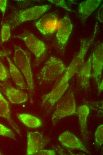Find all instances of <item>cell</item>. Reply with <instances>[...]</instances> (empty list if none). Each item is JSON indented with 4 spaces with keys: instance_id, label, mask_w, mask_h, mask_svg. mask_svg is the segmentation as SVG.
<instances>
[{
    "instance_id": "cell-1",
    "label": "cell",
    "mask_w": 103,
    "mask_h": 155,
    "mask_svg": "<svg viewBox=\"0 0 103 155\" xmlns=\"http://www.w3.org/2000/svg\"><path fill=\"white\" fill-rule=\"evenodd\" d=\"M96 36L82 39L78 52L69 66L56 80L51 91L44 95L45 102L51 106H55L68 88L71 78L78 72L84 63L86 55L94 42Z\"/></svg>"
},
{
    "instance_id": "cell-2",
    "label": "cell",
    "mask_w": 103,
    "mask_h": 155,
    "mask_svg": "<svg viewBox=\"0 0 103 155\" xmlns=\"http://www.w3.org/2000/svg\"><path fill=\"white\" fill-rule=\"evenodd\" d=\"M13 59L15 65L24 77L29 91L30 103L33 102L35 85L29 53L19 46H14Z\"/></svg>"
},
{
    "instance_id": "cell-3",
    "label": "cell",
    "mask_w": 103,
    "mask_h": 155,
    "mask_svg": "<svg viewBox=\"0 0 103 155\" xmlns=\"http://www.w3.org/2000/svg\"><path fill=\"white\" fill-rule=\"evenodd\" d=\"M51 8L50 5L35 6L28 9L16 10L10 15L7 22L13 29L22 23L39 18Z\"/></svg>"
},
{
    "instance_id": "cell-4",
    "label": "cell",
    "mask_w": 103,
    "mask_h": 155,
    "mask_svg": "<svg viewBox=\"0 0 103 155\" xmlns=\"http://www.w3.org/2000/svg\"><path fill=\"white\" fill-rule=\"evenodd\" d=\"M66 67L60 59L51 57L45 63L37 75L41 82L49 83L56 80L63 72Z\"/></svg>"
},
{
    "instance_id": "cell-5",
    "label": "cell",
    "mask_w": 103,
    "mask_h": 155,
    "mask_svg": "<svg viewBox=\"0 0 103 155\" xmlns=\"http://www.w3.org/2000/svg\"><path fill=\"white\" fill-rule=\"evenodd\" d=\"M76 114V104L73 92H69L62 97L57 103L52 117L53 125L62 118Z\"/></svg>"
},
{
    "instance_id": "cell-6",
    "label": "cell",
    "mask_w": 103,
    "mask_h": 155,
    "mask_svg": "<svg viewBox=\"0 0 103 155\" xmlns=\"http://www.w3.org/2000/svg\"><path fill=\"white\" fill-rule=\"evenodd\" d=\"M22 40L28 49L35 57V64L37 65L43 59L46 51L45 44L28 31L13 36Z\"/></svg>"
},
{
    "instance_id": "cell-7",
    "label": "cell",
    "mask_w": 103,
    "mask_h": 155,
    "mask_svg": "<svg viewBox=\"0 0 103 155\" xmlns=\"http://www.w3.org/2000/svg\"><path fill=\"white\" fill-rule=\"evenodd\" d=\"M92 76L97 86L100 83L103 67V44L98 43L91 53Z\"/></svg>"
},
{
    "instance_id": "cell-8",
    "label": "cell",
    "mask_w": 103,
    "mask_h": 155,
    "mask_svg": "<svg viewBox=\"0 0 103 155\" xmlns=\"http://www.w3.org/2000/svg\"><path fill=\"white\" fill-rule=\"evenodd\" d=\"M59 21L56 14L50 13L42 16L35 22V25L41 34L46 35L57 31Z\"/></svg>"
},
{
    "instance_id": "cell-9",
    "label": "cell",
    "mask_w": 103,
    "mask_h": 155,
    "mask_svg": "<svg viewBox=\"0 0 103 155\" xmlns=\"http://www.w3.org/2000/svg\"><path fill=\"white\" fill-rule=\"evenodd\" d=\"M49 141V140L37 131L28 132L27 154H36L42 150Z\"/></svg>"
},
{
    "instance_id": "cell-10",
    "label": "cell",
    "mask_w": 103,
    "mask_h": 155,
    "mask_svg": "<svg viewBox=\"0 0 103 155\" xmlns=\"http://www.w3.org/2000/svg\"><path fill=\"white\" fill-rule=\"evenodd\" d=\"M73 25L70 18L65 16L60 20L56 38L60 49L63 52L72 30Z\"/></svg>"
},
{
    "instance_id": "cell-11",
    "label": "cell",
    "mask_w": 103,
    "mask_h": 155,
    "mask_svg": "<svg viewBox=\"0 0 103 155\" xmlns=\"http://www.w3.org/2000/svg\"><path fill=\"white\" fill-rule=\"evenodd\" d=\"M58 140L61 144L66 148L78 149L90 154L81 142L70 131H66L62 133L59 136Z\"/></svg>"
},
{
    "instance_id": "cell-12",
    "label": "cell",
    "mask_w": 103,
    "mask_h": 155,
    "mask_svg": "<svg viewBox=\"0 0 103 155\" xmlns=\"http://www.w3.org/2000/svg\"><path fill=\"white\" fill-rule=\"evenodd\" d=\"M9 100L14 104L25 102L28 99V94L8 85L2 84L0 89Z\"/></svg>"
},
{
    "instance_id": "cell-13",
    "label": "cell",
    "mask_w": 103,
    "mask_h": 155,
    "mask_svg": "<svg viewBox=\"0 0 103 155\" xmlns=\"http://www.w3.org/2000/svg\"><path fill=\"white\" fill-rule=\"evenodd\" d=\"M91 53L86 61L77 73V80L80 86L85 90L90 87V80L91 76Z\"/></svg>"
},
{
    "instance_id": "cell-14",
    "label": "cell",
    "mask_w": 103,
    "mask_h": 155,
    "mask_svg": "<svg viewBox=\"0 0 103 155\" xmlns=\"http://www.w3.org/2000/svg\"><path fill=\"white\" fill-rule=\"evenodd\" d=\"M0 117L6 119L17 134L21 136L18 126L11 117L9 103L0 92Z\"/></svg>"
},
{
    "instance_id": "cell-15",
    "label": "cell",
    "mask_w": 103,
    "mask_h": 155,
    "mask_svg": "<svg viewBox=\"0 0 103 155\" xmlns=\"http://www.w3.org/2000/svg\"><path fill=\"white\" fill-rule=\"evenodd\" d=\"M102 0H87L81 2L78 6V12L83 21L88 17L99 7Z\"/></svg>"
},
{
    "instance_id": "cell-16",
    "label": "cell",
    "mask_w": 103,
    "mask_h": 155,
    "mask_svg": "<svg viewBox=\"0 0 103 155\" xmlns=\"http://www.w3.org/2000/svg\"><path fill=\"white\" fill-rule=\"evenodd\" d=\"M6 58L9 65V73L14 83L20 89H26L27 86L20 71L8 56Z\"/></svg>"
},
{
    "instance_id": "cell-17",
    "label": "cell",
    "mask_w": 103,
    "mask_h": 155,
    "mask_svg": "<svg viewBox=\"0 0 103 155\" xmlns=\"http://www.w3.org/2000/svg\"><path fill=\"white\" fill-rule=\"evenodd\" d=\"M89 113V108L86 105H81L76 108V114L79 118L81 133L86 140H87L88 137L87 119Z\"/></svg>"
},
{
    "instance_id": "cell-18",
    "label": "cell",
    "mask_w": 103,
    "mask_h": 155,
    "mask_svg": "<svg viewBox=\"0 0 103 155\" xmlns=\"http://www.w3.org/2000/svg\"><path fill=\"white\" fill-rule=\"evenodd\" d=\"M17 116L21 122L28 127L36 128L41 125V120L31 114L26 113L18 114H17Z\"/></svg>"
},
{
    "instance_id": "cell-19",
    "label": "cell",
    "mask_w": 103,
    "mask_h": 155,
    "mask_svg": "<svg viewBox=\"0 0 103 155\" xmlns=\"http://www.w3.org/2000/svg\"><path fill=\"white\" fill-rule=\"evenodd\" d=\"M1 40L4 43L7 41L11 36V28L7 23L3 24L1 29Z\"/></svg>"
},
{
    "instance_id": "cell-20",
    "label": "cell",
    "mask_w": 103,
    "mask_h": 155,
    "mask_svg": "<svg viewBox=\"0 0 103 155\" xmlns=\"http://www.w3.org/2000/svg\"><path fill=\"white\" fill-rule=\"evenodd\" d=\"M95 140L98 146L101 145L103 143V125L101 124L97 128L95 132Z\"/></svg>"
},
{
    "instance_id": "cell-21",
    "label": "cell",
    "mask_w": 103,
    "mask_h": 155,
    "mask_svg": "<svg viewBox=\"0 0 103 155\" xmlns=\"http://www.w3.org/2000/svg\"><path fill=\"white\" fill-rule=\"evenodd\" d=\"M0 135L16 140L15 134L9 128L0 123Z\"/></svg>"
},
{
    "instance_id": "cell-22",
    "label": "cell",
    "mask_w": 103,
    "mask_h": 155,
    "mask_svg": "<svg viewBox=\"0 0 103 155\" xmlns=\"http://www.w3.org/2000/svg\"><path fill=\"white\" fill-rule=\"evenodd\" d=\"M8 77V72L5 66L0 61V80L5 81Z\"/></svg>"
},
{
    "instance_id": "cell-23",
    "label": "cell",
    "mask_w": 103,
    "mask_h": 155,
    "mask_svg": "<svg viewBox=\"0 0 103 155\" xmlns=\"http://www.w3.org/2000/svg\"><path fill=\"white\" fill-rule=\"evenodd\" d=\"M48 1L54 4L62 7L65 10H67L68 11H72V10L68 7L64 0H49Z\"/></svg>"
},
{
    "instance_id": "cell-24",
    "label": "cell",
    "mask_w": 103,
    "mask_h": 155,
    "mask_svg": "<svg viewBox=\"0 0 103 155\" xmlns=\"http://www.w3.org/2000/svg\"><path fill=\"white\" fill-rule=\"evenodd\" d=\"M56 153L53 150H41L37 152L35 155H54Z\"/></svg>"
},
{
    "instance_id": "cell-25",
    "label": "cell",
    "mask_w": 103,
    "mask_h": 155,
    "mask_svg": "<svg viewBox=\"0 0 103 155\" xmlns=\"http://www.w3.org/2000/svg\"><path fill=\"white\" fill-rule=\"evenodd\" d=\"M7 4V0H0V10L2 12L3 16L5 12Z\"/></svg>"
},
{
    "instance_id": "cell-26",
    "label": "cell",
    "mask_w": 103,
    "mask_h": 155,
    "mask_svg": "<svg viewBox=\"0 0 103 155\" xmlns=\"http://www.w3.org/2000/svg\"><path fill=\"white\" fill-rule=\"evenodd\" d=\"M97 18L101 22H103V5L100 7L97 14Z\"/></svg>"
},
{
    "instance_id": "cell-27",
    "label": "cell",
    "mask_w": 103,
    "mask_h": 155,
    "mask_svg": "<svg viewBox=\"0 0 103 155\" xmlns=\"http://www.w3.org/2000/svg\"><path fill=\"white\" fill-rule=\"evenodd\" d=\"M10 53L9 51H7L0 50V57H6Z\"/></svg>"
},
{
    "instance_id": "cell-28",
    "label": "cell",
    "mask_w": 103,
    "mask_h": 155,
    "mask_svg": "<svg viewBox=\"0 0 103 155\" xmlns=\"http://www.w3.org/2000/svg\"><path fill=\"white\" fill-rule=\"evenodd\" d=\"M99 92L100 93L103 90V80H102L99 85L97 86Z\"/></svg>"
},
{
    "instance_id": "cell-29",
    "label": "cell",
    "mask_w": 103,
    "mask_h": 155,
    "mask_svg": "<svg viewBox=\"0 0 103 155\" xmlns=\"http://www.w3.org/2000/svg\"><path fill=\"white\" fill-rule=\"evenodd\" d=\"M2 154V153L0 151V155Z\"/></svg>"
}]
</instances>
